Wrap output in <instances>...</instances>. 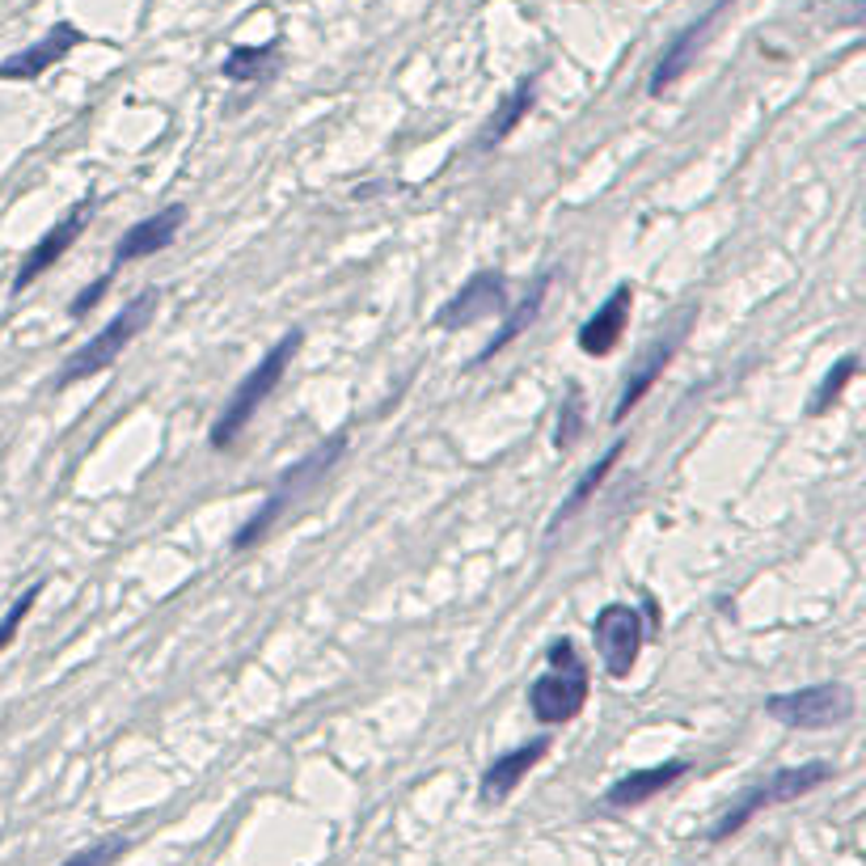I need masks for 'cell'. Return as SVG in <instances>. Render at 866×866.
Wrapping results in <instances>:
<instances>
[{"label":"cell","mask_w":866,"mask_h":866,"mask_svg":"<svg viewBox=\"0 0 866 866\" xmlns=\"http://www.w3.org/2000/svg\"><path fill=\"white\" fill-rule=\"evenodd\" d=\"M300 343H305V330H288L280 343H271V352L258 359L254 368L237 381V389L225 398V411L216 415V423H212V449H228L246 427H250V418L258 415V406L280 389V381L288 377V364L296 359V352H300Z\"/></svg>","instance_id":"1"},{"label":"cell","mask_w":866,"mask_h":866,"mask_svg":"<svg viewBox=\"0 0 866 866\" xmlns=\"http://www.w3.org/2000/svg\"><path fill=\"white\" fill-rule=\"evenodd\" d=\"M347 452V431H339V436H330L325 444H318V449L309 452V456H300L292 470H284L280 474V482L271 486V495L262 499V508H258L237 533H233V549L241 554V549H250V546H258L280 520H284V512H288L292 503H300V495H309L313 486H318L334 465H339V456Z\"/></svg>","instance_id":"2"},{"label":"cell","mask_w":866,"mask_h":866,"mask_svg":"<svg viewBox=\"0 0 866 866\" xmlns=\"http://www.w3.org/2000/svg\"><path fill=\"white\" fill-rule=\"evenodd\" d=\"M833 778V766L829 761H803V766H786V770L770 773L766 782H757V786H748L744 795H739L714 825H710L707 841L710 845H719V841H732L736 833H744L761 811H770V807H782V803H795L803 795H811V791H820L825 782Z\"/></svg>","instance_id":"3"},{"label":"cell","mask_w":866,"mask_h":866,"mask_svg":"<svg viewBox=\"0 0 866 866\" xmlns=\"http://www.w3.org/2000/svg\"><path fill=\"white\" fill-rule=\"evenodd\" d=\"M157 305H161L157 288L135 292L128 305L106 321L85 347H76V352L68 355L64 368H60V377H56V389H68V385H76V381H90V377H97V372H106V368H110V364H115V359H119V355L128 352L131 343L140 339V330L153 321Z\"/></svg>","instance_id":"4"},{"label":"cell","mask_w":866,"mask_h":866,"mask_svg":"<svg viewBox=\"0 0 866 866\" xmlns=\"http://www.w3.org/2000/svg\"><path fill=\"white\" fill-rule=\"evenodd\" d=\"M546 655L549 668L529 685V714L542 727H558V723H571L583 714L588 698H592V676H588V664L579 660L571 639L549 642Z\"/></svg>","instance_id":"5"},{"label":"cell","mask_w":866,"mask_h":866,"mask_svg":"<svg viewBox=\"0 0 866 866\" xmlns=\"http://www.w3.org/2000/svg\"><path fill=\"white\" fill-rule=\"evenodd\" d=\"M766 714L795 732H829V727H841L854 719V689L845 680H820V685H803L791 693H770Z\"/></svg>","instance_id":"6"},{"label":"cell","mask_w":866,"mask_h":866,"mask_svg":"<svg viewBox=\"0 0 866 866\" xmlns=\"http://www.w3.org/2000/svg\"><path fill=\"white\" fill-rule=\"evenodd\" d=\"M592 642H596V655L605 664V673L613 680H626L634 673L642 655V642H646V626H642V613L626 601H609L605 609L596 613L592 621Z\"/></svg>","instance_id":"7"},{"label":"cell","mask_w":866,"mask_h":866,"mask_svg":"<svg viewBox=\"0 0 866 866\" xmlns=\"http://www.w3.org/2000/svg\"><path fill=\"white\" fill-rule=\"evenodd\" d=\"M97 207V194H85V199H76L72 207H68L64 216L56 221V225L47 228L38 241L31 246V254L22 258V266H17V275H13V296H22V292L31 288V284H38L60 258L76 246V237L85 233V225H90V216H94Z\"/></svg>","instance_id":"8"},{"label":"cell","mask_w":866,"mask_h":866,"mask_svg":"<svg viewBox=\"0 0 866 866\" xmlns=\"http://www.w3.org/2000/svg\"><path fill=\"white\" fill-rule=\"evenodd\" d=\"M508 309V280L499 271H474L449 300L436 309V330H470Z\"/></svg>","instance_id":"9"},{"label":"cell","mask_w":866,"mask_h":866,"mask_svg":"<svg viewBox=\"0 0 866 866\" xmlns=\"http://www.w3.org/2000/svg\"><path fill=\"white\" fill-rule=\"evenodd\" d=\"M732 4H736V0H714V4H710V9H707V13H702V17H693V22L685 26V31L676 34L673 43H668V47L660 51V60H655V68H651V81H646V94H651V97H664V94H668V90H673L676 81H680V76L689 72V64L698 60V51L707 47V38H710V34H714V22H719V17H723V13L732 9Z\"/></svg>","instance_id":"10"},{"label":"cell","mask_w":866,"mask_h":866,"mask_svg":"<svg viewBox=\"0 0 866 866\" xmlns=\"http://www.w3.org/2000/svg\"><path fill=\"white\" fill-rule=\"evenodd\" d=\"M182 225H187V207H182V203L157 207L153 216L135 221V225L119 237V246H115V254H110V266L123 271L128 262H140V258H153V254H161V250H169V246L178 241Z\"/></svg>","instance_id":"11"},{"label":"cell","mask_w":866,"mask_h":866,"mask_svg":"<svg viewBox=\"0 0 866 866\" xmlns=\"http://www.w3.org/2000/svg\"><path fill=\"white\" fill-rule=\"evenodd\" d=\"M549 752V736H537L529 744H515L508 752H499L478 778V799L482 807H499L515 795V786L529 778V773L542 766V757Z\"/></svg>","instance_id":"12"},{"label":"cell","mask_w":866,"mask_h":866,"mask_svg":"<svg viewBox=\"0 0 866 866\" xmlns=\"http://www.w3.org/2000/svg\"><path fill=\"white\" fill-rule=\"evenodd\" d=\"M81 43H85V34L76 31L72 22H56L51 31L38 38V43L22 47V51H13V56L0 64V81H38L43 72H51L60 60H68Z\"/></svg>","instance_id":"13"},{"label":"cell","mask_w":866,"mask_h":866,"mask_svg":"<svg viewBox=\"0 0 866 866\" xmlns=\"http://www.w3.org/2000/svg\"><path fill=\"white\" fill-rule=\"evenodd\" d=\"M630 305H634V288H630V284H617V288L609 292V300L579 325V334H576L579 352L592 355V359H605V355L617 352V343H621L626 330H630Z\"/></svg>","instance_id":"14"},{"label":"cell","mask_w":866,"mask_h":866,"mask_svg":"<svg viewBox=\"0 0 866 866\" xmlns=\"http://www.w3.org/2000/svg\"><path fill=\"white\" fill-rule=\"evenodd\" d=\"M689 318H693V313H689ZM689 318L680 321V325H676L668 339H655V343H651V347H646V352L639 355V364L630 368L626 385H621V393H617V406H613V423H621V418L630 415V411L639 406L642 398H646V393L655 389V381L664 377V368L673 364L676 347L685 343V325H689Z\"/></svg>","instance_id":"15"},{"label":"cell","mask_w":866,"mask_h":866,"mask_svg":"<svg viewBox=\"0 0 866 866\" xmlns=\"http://www.w3.org/2000/svg\"><path fill=\"white\" fill-rule=\"evenodd\" d=\"M693 770L689 761H664V766H646V770H630L626 778H617L609 791H605V807L613 811H630V807H642L655 795H664L668 786H676L685 773Z\"/></svg>","instance_id":"16"},{"label":"cell","mask_w":866,"mask_h":866,"mask_svg":"<svg viewBox=\"0 0 866 866\" xmlns=\"http://www.w3.org/2000/svg\"><path fill=\"white\" fill-rule=\"evenodd\" d=\"M549 284H554V275H549V271H542V275L533 280L529 296H524V300L515 305L508 318H503L499 334H495V339H490V343H486V347H482V352L474 355V359H470V368H482V364H490V359H495L499 352H508L515 339H520V334H524V330H529L533 321L542 318V309H546V296H549Z\"/></svg>","instance_id":"17"},{"label":"cell","mask_w":866,"mask_h":866,"mask_svg":"<svg viewBox=\"0 0 866 866\" xmlns=\"http://www.w3.org/2000/svg\"><path fill=\"white\" fill-rule=\"evenodd\" d=\"M533 106H537V72H533V76H524L512 94L499 102V110H495V115H490V123L482 128V135H478V144H474V149H478V153L499 149V144H503V140H508V135H512V131L520 128L524 119H529V110H533Z\"/></svg>","instance_id":"18"},{"label":"cell","mask_w":866,"mask_h":866,"mask_svg":"<svg viewBox=\"0 0 866 866\" xmlns=\"http://www.w3.org/2000/svg\"><path fill=\"white\" fill-rule=\"evenodd\" d=\"M621 452H626V440H613L609 449H605V456H601L596 465H588V470H583V478L571 486V495L562 499V508H558V512H554V520H549V533H558L567 520H576V515L583 512L588 503H592V495H596V490L609 482L613 465L621 461Z\"/></svg>","instance_id":"19"},{"label":"cell","mask_w":866,"mask_h":866,"mask_svg":"<svg viewBox=\"0 0 866 866\" xmlns=\"http://www.w3.org/2000/svg\"><path fill=\"white\" fill-rule=\"evenodd\" d=\"M275 56H280V43L275 38L262 43V47H233L225 56V64H221V72H225V81H233V85H250V81L266 76L275 68Z\"/></svg>","instance_id":"20"},{"label":"cell","mask_w":866,"mask_h":866,"mask_svg":"<svg viewBox=\"0 0 866 866\" xmlns=\"http://www.w3.org/2000/svg\"><path fill=\"white\" fill-rule=\"evenodd\" d=\"M588 402H583V389L571 381L567 393H562V406H558V431H554V449L558 452H571L579 444V436H583V427H588Z\"/></svg>","instance_id":"21"},{"label":"cell","mask_w":866,"mask_h":866,"mask_svg":"<svg viewBox=\"0 0 866 866\" xmlns=\"http://www.w3.org/2000/svg\"><path fill=\"white\" fill-rule=\"evenodd\" d=\"M858 377V355L850 352V355H841L833 364V372L820 381V389H816V398H811V415H825V411H833L837 402H841V393H845V385Z\"/></svg>","instance_id":"22"},{"label":"cell","mask_w":866,"mask_h":866,"mask_svg":"<svg viewBox=\"0 0 866 866\" xmlns=\"http://www.w3.org/2000/svg\"><path fill=\"white\" fill-rule=\"evenodd\" d=\"M119 854H128V837H106V841H94V845L68 854L60 866H115Z\"/></svg>","instance_id":"23"},{"label":"cell","mask_w":866,"mask_h":866,"mask_svg":"<svg viewBox=\"0 0 866 866\" xmlns=\"http://www.w3.org/2000/svg\"><path fill=\"white\" fill-rule=\"evenodd\" d=\"M43 596V583H31L13 605H9V613L0 617V651L4 646H13V639H17V630H22V621L31 617V609H34V601Z\"/></svg>","instance_id":"24"},{"label":"cell","mask_w":866,"mask_h":866,"mask_svg":"<svg viewBox=\"0 0 866 866\" xmlns=\"http://www.w3.org/2000/svg\"><path fill=\"white\" fill-rule=\"evenodd\" d=\"M115 275H119V271L110 266V271H102V275H97V280H94V284H90V288H81V292H76V300L68 305V318H85V313L94 309L97 300H102V296L110 292V284H115Z\"/></svg>","instance_id":"25"}]
</instances>
